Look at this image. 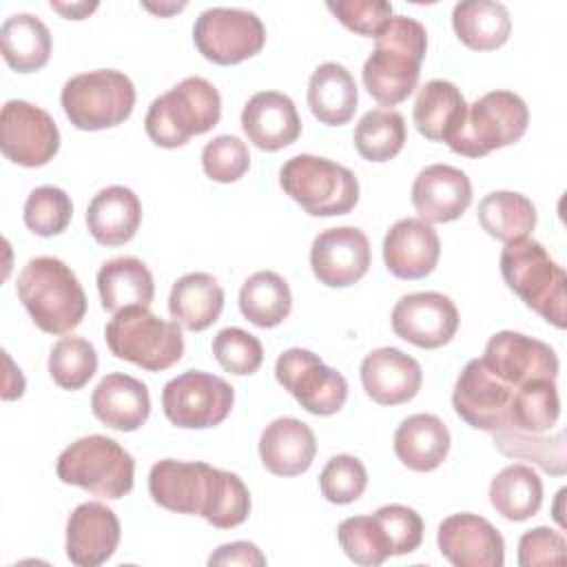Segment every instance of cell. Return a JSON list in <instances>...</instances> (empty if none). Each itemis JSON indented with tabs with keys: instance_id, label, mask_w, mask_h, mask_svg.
Returning a JSON list of instances; mask_svg holds the SVG:
<instances>
[{
	"instance_id": "cell-21",
	"label": "cell",
	"mask_w": 567,
	"mask_h": 567,
	"mask_svg": "<svg viewBox=\"0 0 567 567\" xmlns=\"http://www.w3.org/2000/svg\"><path fill=\"white\" fill-rule=\"evenodd\" d=\"M412 204L427 224L454 221L472 204V182L461 168L430 164L414 177Z\"/></svg>"
},
{
	"instance_id": "cell-3",
	"label": "cell",
	"mask_w": 567,
	"mask_h": 567,
	"mask_svg": "<svg viewBox=\"0 0 567 567\" xmlns=\"http://www.w3.org/2000/svg\"><path fill=\"white\" fill-rule=\"evenodd\" d=\"M221 115L219 91L204 78L190 75L148 106L144 128L162 148L184 146L190 137L208 133Z\"/></svg>"
},
{
	"instance_id": "cell-20",
	"label": "cell",
	"mask_w": 567,
	"mask_h": 567,
	"mask_svg": "<svg viewBox=\"0 0 567 567\" xmlns=\"http://www.w3.org/2000/svg\"><path fill=\"white\" fill-rule=\"evenodd\" d=\"M120 536L122 527L111 507L82 503L66 520V558L78 567H97L115 554Z\"/></svg>"
},
{
	"instance_id": "cell-14",
	"label": "cell",
	"mask_w": 567,
	"mask_h": 567,
	"mask_svg": "<svg viewBox=\"0 0 567 567\" xmlns=\"http://www.w3.org/2000/svg\"><path fill=\"white\" fill-rule=\"evenodd\" d=\"M0 148L13 164L44 166L60 148L58 124L44 109L27 100H9L0 113Z\"/></svg>"
},
{
	"instance_id": "cell-7",
	"label": "cell",
	"mask_w": 567,
	"mask_h": 567,
	"mask_svg": "<svg viewBox=\"0 0 567 567\" xmlns=\"http://www.w3.org/2000/svg\"><path fill=\"white\" fill-rule=\"evenodd\" d=\"M109 350L124 361L159 372L184 354V337L177 321H166L148 308H124L104 328Z\"/></svg>"
},
{
	"instance_id": "cell-16",
	"label": "cell",
	"mask_w": 567,
	"mask_h": 567,
	"mask_svg": "<svg viewBox=\"0 0 567 567\" xmlns=\"http://www.w3.org/2000/svg\"><path fill=\"white\" fill-rule=\"evenodd\" d=\"M458 328V310L447 295L410 292L403 295L392 310V330L403 341L434 350L452 341Z\"/></svg>"
},
{
	"instance_id": "cell-36",
	"label": "cell",
	"mask_w": 567,
	"mask_h": 567,
	"mask_svg": "<svg viewBox=\"0 0 567 567\" xmlns=\"http://www.w3.org/2000/svg\"><path fill=\"white\" fill-rule=\"evenodd\" d=\"M478 224L498 241H518L532 235L536 226V208L529 197L514 190H494L478 202Z\"/></svg>"
},
{
	"instance_id": "cell-30",
	"label": "cell",
	"mask_w": 567,
	"mask_h": 567,
	"mask_svg": "<svg viewBox=\"0 0 567 567\" xmlns=\"http://www.w3.org/2000/svg\"><path fill=\"white\" fill-rule=\"evenodd\" d=\"M97 292L102 308L115 315L124 308H148L155 297V281L142 259L115 257L100 266Z\"/></svg>"
},
{
	"instance_id": "cell-25",
	"label": "cell",
	"mask_w": 567,
	"mask_h": 567,
	"mask_svg": "<svg viewBox=\"0 0 567 567\" xmlns=\"http://www.w3.org/2000/svg\"><path fill=\"white\" fill-rule=\"evenodd\" d=\"M317 454V439L308 423L295 416H279L259 436V456L275 476L303 474Z\"/></svg>"
},
{
	"instance_id": "cell-5",
	"label": "cell",
	"mask_w": 567,
	"mask_h": 567,
	"mask_svg": "<svg viewBox=\"0 0 567 567\" xmlns=\"http://www.w3.org/2000/svg\"><path fill=\"white\" fill-rule=\"evenodd\" d=\"M55 472L66 485L115 501L133 489L135 461L115 439L89 434L62 450Z\"/></svg>"
},
{
	"instance_id": "cell-28",
	"label": "cell",
	"mask_w": 567,
	"mask_h": 567,
	"mask_svg": "<svg viewBox=\"0 0 567 567\" xmlns=\"http://www.w3.org/2000/svg\"><path fill=\"white\" fill-rule=\"evenodd\" d=\"M467 102L450 80H430L414 102V126L430 142H450L463 126Z\"/></svg>"
},
{
	"instance_id": "cell-37",
	"label": "cell",
	"mask_w": 567,
	"mask_h": 567,
	"mask_svg": "<svg viewBox=\"0 0 567 567\" xmlns=\"http://www.w3.org/2000/svg\"><path fill=\"white\" fill-rule=\"evenodd\" d=\"M292 308L288 281L275 270L250 275L239 290V310L257 328L279 326Z\"/></svg>"
},
{
	"instance_id": "cell-23",
	"label": "cell",
	"mask_w": 567,
	"mask_h": 567,
	"mask_svg": "<svg viewBox=\"0 0 567 567\" xmlns=\"http://www.w3.org/2000/svg\"><path fill=\"white\" fill-rule=\"evenodd\" d=\"M441 257V241L432 224L405 217L392 224L383 239L385 268L399 279L427 277Z\"/></svg>"
},
{
	"instance_id": "cell-15",
	"label": "cell",
	"mask_w": 567,
	"mask_h": 567,
	"mask_svg": "<svg viewBox=\"0 0 567 567\" xmlns=\"http://www.w3.org/2000/svg\"><path fill=\"white\" fill-rule=\"evenodd\" d=\"M514 390L516 388L496 377L483 359H472L454 383L452 405L467 425L494 434L509 427V401Z\"/></svg>"
},
{
	"instance_id": "cell-31",
	"label": "cell",
	"mask_w": 567,
	"mask_h": 567,
	"mask_svg": "<svg viewBox=\"0 0 567 567\" xmlns=\"http://www.w3.org/2000/svg\"><path fill=\"white\" fill-rule=\"evenodd\" d=\"M359 89L352 73L339 62L319 64L308 82V106L326 126H341L354 117Z\"/></svg>"
},
{
	"instance_id": "cell-24",
	"label": "cell",
	"mask_w": 567,
	"mask_h": 567,
	"mask_svg": "<svg viewBox=\"0 0 567 567\" xmlns=\"http://www.w3.org/2000/svg\"><path fill=\"white\" fill-rule=\"evenodd\" d=\"M241 128L261 151H279L301 135L295 102L279 91H259L241 109Z\"/></svg>"
},
{
	"instance_id": "cell-19",
	"label": "cell",
	"mask_w": 567,
	"mask_h": 567,
	"mask_svg": "<svg viewBox=\"0 0 567 567\" xmlns=\"http://www.w3.org/2000/svg\"><path fill=\"white\" fill-rule=\"evenodd\" d=\"M439 551L456 567H503L505 540L483 516L461 512L447 516L436 532Z\"/></svg>"
},
{
	"instance_id": "cell-51",
	"label": "cell",
	"mask_w": 567,
	"mask_h": 567,
	"mask_svg": "<svg viewBox=\"0 0 567 567\" xmlns=\"http://www.w3.org/2000/svg\"><path fill=\"white\" fill-rule=\"evenodd\" d=\"M51 9L60 11L69 20H82L86 13L97 9V2H73V4H62V2H51Z\"/></svg>"
},
{
	"instance_id": "cell-52",
	"label": "cell",
	"mask_w": 567,
	"mask_h": 567,
	"mask_svg": "<svg viewBox=\"0 0 567 567\" xmlns=\"http://www.w3.org/2000/svg\"><path fill=\"white\" fill-rule=\"evenodd\" d=\"M144 7L151 9V11H157V13H166V11H179V9H184L186 4L182 2V4H171V7H162V4H159V7H155V4H144Z\"/></svg>"
},
{
	"instance_id": "cell-35",
	"label": "cell",
	"mask_w": 567,
	"mask_h": 567,
	"mask_svg": "<svg viewBox=\"0 0 567 567\" xmlns=\"http://www.w3.org/2000/svg\"><path fill=\"white\" fill-rule=\"evenodd\" d=\"M489 503L507 520L532 518L543 505V481L525 463L503 467L489 483Z\"/></svg>"
},
{
	"instance_id": "cell-33",
	"label": "cell",
	"mask_w": 567,
	"mask_h": 567,
	"mask_svg": "<svg viewBox=\"0 0 567 567\" xmlns=\"http://www.w3.org/2000/svg\"><path fill=\"white\" fill-rule=\"evenodd\" d=\"M452 27L465 47L474 51H492L507 42L512 18L501 2L465 0L454 4Z\"/></svg>"
},
{
	"instance_id": "cell-42",
	"label": "cell",
	"mask_w": 567,
	"mask_h": 567,
	"mask_svg": "<svg viewBox=\"0 0 567 567\" xmlns=\"http://www.w3.org/2000/svg\"><path fill=\"white\" fill-rule=\"evenodd\" d=\"M73 204L71 197L58 186H38L29 193L22 217L31 233L40 237H53L66 230L71 224Z\"/></svg>"
},
{
	"instance_id": "cell-18",
	"label": "cell",
	"mask_w": 567,
	"mask_h": 567,
	"mask_svg": "<svg viewBox=\"0 0 567 567\" xmlns=\"http://www.w3.org/2000/svg\"><path fill=\"white\" fill-rule=\"evenodd\" d=\"M370 241L357 226H337L319 233L310 246V268L319 284L346 288L370 268Z\"/></svg>"
},
{
	"instance_id": "cell-49",
	"label": "cell",
	"mask_w": 567,
	"mask_h": 567,
	"mask_svg": "<svg viewBox=\"0 0 567 567\" xmlns=\"http://www.w3.org/2000/svg\"><path fill=\"white\" fill-rule=\"evenodd\" d=\"M565 538L551 527H534L525 532L518 540V565H563L565 560Z\"/></svg>"
},
{
	"instance_id": "cell-22",
	"label": "cell",
	"mask_w": 567,
	"mask_h": 567,
	"mask_svg": "<svg viewBox=\"0 0 567 567\" xmlns=\"http://www.w3.org/2000/svg\"><path fill=\"white\" fill-rule=\"evenodd\" d=\"M361 383L365 394L379 405H399L419 394L423 372L414 357L385 346L363 357Z\"/></svg>"
},
{
	"instance_id": "cell-11",
	"label": "cell",
	"mask_w": 567,
	"mask_h": 567,
	"mask_svg": "<svg viewBox=\"0 0 567 567\" xmlns=\"http://www.w3.org/2000/svg\"><path fill=\"white\" fill-rule=\"evenodd\" d=\"M235 390L217 374L188 370L171 379L162 390L166 419L184 430L219 425L233 410Z\"/></svg>"
},
{
	"instance_id": "cell-41",
	"label": "cell",
	"mask_w": 567,
	"mask_h": 567,
	"mask_svg": "<svg viewBox=\"0 0 567 567\" xmlns=\"http://www.w3.org/2000/svg\"><path fill=\"white\" fill-rule=\"evenodd\" d=\"M97 370V352L82 337H62L49 352V374L64 390L84 388Z\"/></svg>"
},
{
	"instance_id": "cell-39",
	"label": "cell",
	"mask_w": 567,
	"mask_h": 567,
	"mask_svg": "<svg viewBox=\"0 0 567 567\" xmlns=\"http://www.w3.org/2000/svg\"><path fill=\"white\" fill-rule=\"evenodd\" d=\"M405 144V120L394 109L368 111L354 128V146L368 162H388Z\"/></svg>"
},
{
	"instance_id": "cell-46",
	"label": "cell",
	"mask_w": 567,
	"mask_h": 567,
	"mask_svg": "<svg viewBox=\"0 0 567 567\" xmlns=\"http://www.w3.org/2000/svg\"><path fill=\"white\" fill-rule=\"evenodd\" d=\"M202 168L213 182L230 184L241 179L250 168V153L246 142L235 135L213 137L202 151Z\"/></svg>"
},
{
	"instance_id": "cell-1",
	"label": "cell",
	"mask_w": 567,
	"mask_h": 567,
	"mask_svg": "<svg viewBox=\"0 0 567 567\" xmlns=\"http://www.w3.org/2000/svg\"><path fill=\"white\" fill-rule=\"evenodd\" d=\"M425 51V27L414 18L392 16L374 35V51L363 64L365 91L383 106L408 100L419 84Z\"/></svg>"
},
{
	"instance_id": "cell-9",
	"label": "cell",
	"mask_w": 567,
	"mask_h": 567,
	"mask_svg": "<svg viewBox=\"0 0 567 567\" xmlns=\"http://www.w3.org/2000/svg\"><path fill=\"white\" fill-rule=\"evenodd\" d=\"M529 124V111L512 91H489L467 104L461 131L447 142L456 155L483 157L496 148L518 142Z\"/></svg>"
},
{
	"instance_id": "cell-26",
	"label": "cell",
	"mask_w": 567,
	"mask_h": 567,
	"mask_svg": "<svg viewBox=\"0 0 567 567\" xmlns=\"http://www.w3.org/2000/svg\"><path fill=\"white\" fill-rule=\"evenodd\" d=\"M91 410L106 427L133 432L142 427L151 414L148 388L131 374L111 372L95 385Z\"/></svg>"
},
{
	"instance_id": "cell-43",
	"label": "cell",
	"mask_w": 567,
	"mask_h": 567,
	"mask_svg": "<svg viewBox=\"0 0 567 567\" xmlns=\"http://www.w3.org/2000/svg\"><path fill=\"white\" fill-rule=\"evenodd\" d=\"M337 538L346 556L357 565L377 567L390 556L383 529L374 516H350L341 520Z\"/></svg>"
},
{
	"instance_id": "cell-8",
	"label": "cell",
	"mask_w": 567,
	"mask_h": 567,
	"mask_svg": "<svg viewBox=\"0 0 567 567\" xmlns=\"http://www.w3.org/2000/svg\"><path fill=\"white\" fill-rule=\"evenodd\" d=\"M60 102L69 122L80 131H104L122 124L135 106V86L115 69H97L69 78Z\"/></svg>"
},
{
	"instance_id": "cell-27",
	"label": "cell",
	"mask_w": 567,
	"mask_h": 567,
	"mask_svg": "<svg viewBox=\"0 0 567 567\" xmlns=\"http://www.w3.org/2000/svg\"><path fill=\"white\" fill-rule=\"evenodd\" d=\"M86 228L102 246H120L135 237L142 221V204L126 186H106L86 208Z\"/></svg>"
},
{
	"instance_id": "cell-32",
	"label": "cell",
	"mask_w": 567,
	"mask_h": 567,
	"mask_svg": "<svg viewBox=\"0 0 567 567\" xmlns=\"http://www.w3.org/2000/svg\"><path fill=\"white\" fill-rule=\"evenodd\" d=\"M224 310V288L208 272L179 277L168 295L171 317L186 330L202 332L213 326Z\"/></svg>"
},
{
	"instance_id": "cell-45",
	"label": "cell",
	"mask_w": 567,
	"mask_h": 567,
	"mask_svg": "<svg viewBox=\"0 0 567 567\" xmlns=\"http://www.w3.org/2000/svg\"><path fill=\"white\" fill-rule=\"evenodd\" d=\"M368 487L365 465L350 454L332 456L319 474V489L326 501L348 505L357 501Z\"/></svg>"
},
{
	"instance_id": "cell-50",
	"label": "cell",
	"mask_w": 567,
	"mask_h": 567,
	"mask_svg": "<svg viewBox=\"0 0 567 567\" xmlns=\"http://www.w3.org/2000/svg\"><path fill=\"white\" fill-rule=\"evenodd\" d=\"M208 565H244V567H264L266 565V556L259 551V547L255 543L248 540H235L228 545L217 547L210 556H208Z\"/></svg>"
},
{
	"instance_id": "cell-12",
	"label": "cell",
	"mask_w": 567,
	"mask_h": 567,
	"mask_svg": "<svg viewBox=\"0 0 567 567\" xmlns=\"http://www.w3.org/2000/svg\"><path fill=\"white\" fill-rule=\"evenodd\" d=\"M197 51L221 66L257 55L266 44V27L257 13L237 7H210L193 27Z\"/></svg>"
},
{
	"instance_id": "cell-38",
	"label": "cell",
	"mask_w": 567,
	"mask_h": 567,
	"mask_svg": "<svg viewBox=\"0 0 567 567\" xmlns=\"http://www.w3.org/2000/svg\"><path fill=\"white\" fill-rule=\"evenodd\" d=\"M560 416L558 388L551 379H534L514 390L509 401V427L518 432H549Z\"/></svg>"
},
{
	"instance_id": "cell-2",
	"label": "cell",
	"mask_w": 567,
	"mask_h": 567,
	"mask_svg": "<svg viewBox=\"0 0 567 567\" xmlns=\"http://www.w3.org/2000/svg\"><path fill=\"white\" fill-rule=\"evenodd\" d=\"M18 299L33 323L49 334L75 330L86 315V295L75 272L58 257H33L18 275Z\"/></svg>"
},
{
	"instance_id": "cell-40",
	"label": "cell",
	"mask_w": 567,
	"mask_h": 567,
	"mask_svg": "<svg viewBox=\"0 0 567 567\" xmlns=\"http://www.w3.org/2000/svg\"><path fill=\"white\" fill-rule=\"evenodd\" d=\"M494 445L501 454L532 461L554 476L565 474V432H556L554 436H540L532 432L501 430L494 432Z\"/></svg>"
},
{
	"instance_id": "cell-10",
	"label": "cell",
	"mask_w": 567,
	"mask_h": 567,
	"mask_svg": "<svg viewBox=\"0 0 567 567\" xmlns=\"http://www.w3.org/2000/svg\"><path fill=\"white\" fill-rule=\"evenodd\" d=\"M226 470H217L202 461H157L148 472L151 498L177 514H197L204 520L210 516L221 492Z\"/></svg>"
},
{
	"instance_id": "cell-48",
	"label": "cell",
	"mask_w": 567,
	"mask_h": 567,
	"mask_svg": "<svg viewBox=\"0 0 567 567\" xmlns=\"http://www.w3.org/2000/svg\"><path fill=\"white\" fill-rule=\"evenodd\" d=\"M326 7L346 29L368 38H374L392 18V4L383 0H337Z\"/></svg>"
},
{
	"instance_id": "cell-44",
	"label": "cell",
	"mask_w": 567,
	"mask_h": 567,
	"mask_svg": "<svg viewBox=\"0 0 567 567\" xmlns=\"http://www.w3.org/2000/svg\"><path fill=\"white\" fill-rule=\"evenodd\" d=\"M213 357L217 363L237 377L255 374L264 361L261 341L241 328H221L213 339Z\"/></svg>"
},
{
	"instance_id": "cell-29",
	"label": "cell",
	"mask_w": 567,
	"mask_h": 567,
	"mask_svg": "<svg viewBox=\"0 0 567 567\" xmlns=\"http://www.w3.org/2000/svg\"><path fill=\"white\" fill-rule=\"evenodd\" d=\"M447 452L450 430L436 414H412L394 432V454L408 470L432 472L445 461Z\"/></svg>"
},
{
	"instance_id": "cell-34",
	"label": "cell",
	"mask_w": 567,
	"mask_h": 567,
	"mask_svg": "<svg viewBox=\"0 0 567 567\" xmlns=\"http://www.w3.org/2000/svg\"><path fill=\"white\" fill-rule=\"evenodd\" d=\"M0 49L13 71H38L49 62L51 31L33 13H13L0 27Z\"/></svg>"
},
{
	"instance_id": "cell-4",
	"label": "cell",
	"mask_w": 567,
	"mask_h": 567,
	"mask_svg": "<svg viewBox=\"0 0 567 567\" xmlns=\"http://www.w3.org/2000/svg\"><path fill=\"white\" fill-rule=\"evenodd\" d=\"M501 275L525 306L538 312L547 323L560 330L565 328V270L551 259L543 244L529 237L505 244L501 252Z\"/></svg>"
},
{
	"instance_id": "cell-6",
	"label": "cell",
	"mask_w": 567,
	"mask_h": 567,
	"mask_svg": "<svg viewBox=\"0 0 567 567\" xmlns=\"http://www.w3.org/2000/svg\"><path fill=\"white\" fill-rule=\"evenodd\" d=\"M279 184L308 215H348L359 202V182L350 168L332 159L301 153L279 171Z\"/></svg>"
},
{
	"instance_id": "cell-17",
	"label": "cell",
	"mask_w": 567,
	"mask_h": 567,
	"mask_svg": "<svg viewBox=\"0 0 567 567\" xmlns=\"http://www.w3.org/2000/svg\"><path fill=\"white\" fill-rule=\"evenodd\" d=\"M483 363L512 388H520L534 379L558 377V357L551 346L514 330H501L489 337Z\"/></svg>"
},
{
	"instance_id": "cell-47",
	"label": "cell",
	"mask_w": 567,
	"mask_h": 567,
	"mask_svg": "<svg viewBox=\"0 0 567 567\" xmlns=\"http://www.w3.org/2000/svg\"><path fill=\"white\" fill-rule=\"evenodd\" d=\"M385 536L390 556H403L419 549L423 540V518L408 505H383L372 514Z\"/></svg>"
},
{
	"instance_id": "cell-13",
	"label": "cell",
	"mask_w": 567,
	"mask_h": 567,
	"mask_svg": "<svg viewBox=\"0 0 567 567\" xmlns=\"http://www.w3.org/2000/svg\"><path fill=\"white\" fill-rule=\"evenodd\" d=\"M275 377L310 414L330 416L346 405V377L328 368L319 354L306 348H290L281 352L275 363Z\"/></svg>"
}]
</instances>
